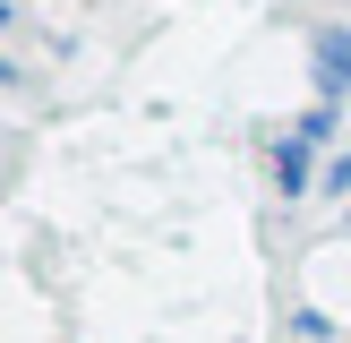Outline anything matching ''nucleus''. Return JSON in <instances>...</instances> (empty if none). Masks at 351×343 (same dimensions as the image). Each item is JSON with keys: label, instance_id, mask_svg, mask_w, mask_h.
<instances>
[{"label": "nucleus", "instance_id": "nucleus-1", "mask_svg": "<svg viewBox=\"0 0 351 343\" xmlns=\"http://www.w3.org/2000/svg\"><path fill=\"white\" fill-rule=\"evenodd\" d=\"M308 69H317V95L343 112V103H351V34H335V26H326L317 43H308Z\"/></svg>", "mask_w": 351, "mask_h": 343}, {"label": "nucleus", "instance_id": "nucleus-2", "mask_svg": "<svg viewBox=\"0 0 351 343\" xmlns=\"http://www.w3.org/2000/svg\"><path fill=\"white\" fill-rule=\"evenodd\" d=\"M9 17H17V9H9V0H0V26H9Z\"/></svg>", "mask_w": 351, "mask_h": 343}]
</instances>
